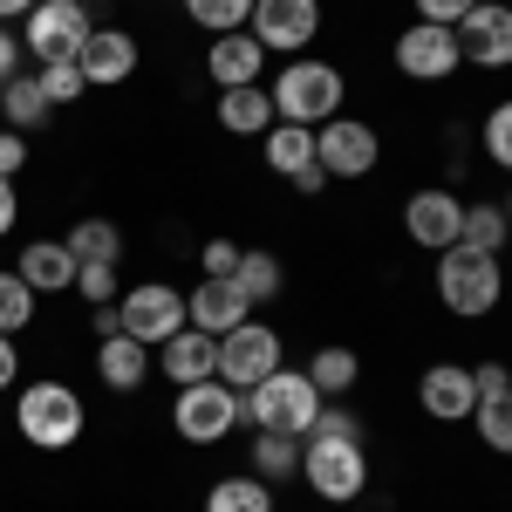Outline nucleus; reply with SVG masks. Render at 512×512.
<instances>
[{
    "label": "nucleus",
    "instance_id": "nucleus-31",
    "mask_svg": "<svg viewBox=\"0 0 512 512\" xmlns=\"http://www.w3.org/2000/svg\"><path fill=\"white\" fill-rule=\"evenodd\" d=\"M478 437H485V451H499V458H512V390L506 396H485L472 410Z\"/></svg>",
    "mask_w": 512,
    "mask_h": 512
},
{
    "label": "nucleus",
    "instance_id": "nucleus-22",
    "mask_svg": "<svg viewBox=\"0 0 512 512\" xmlns=\"http://www.w3.org/2000/svg\"><path fill=\"white\" fill-rule=\"evenodd\" d=\"M96 376L110 383V390H144V376H151V349L144 342H130V335H103V349H96Z\"/></svg>",
    "mask_w": 512,
    "mask_h": 512
},
{
    "label": "nucleus",
    "instance_id": "nucleus-26",
    "mask_svg": "<svg viewBox=\"0 0 512 512\" xmlns=\"http://www.w3.org/2000/svg\"><path fill=\"white\" fill-rule=\"evenodd\" d=\"M355 376H362L355 349H315V362H308V383H315L321 396H349Z\"/></svg>",
    "mask_w": 512,
    "mask_h": 512
},
{
    "label": "nucleus",
    "instance_id": "nucleus-12",
    "mask_svg": "<svg viewBox=\"0 0 512 512\" xmlns=\"http://www.w3.org/2000/svg\"><path fill=\"white\" fill-rule=\"evenodd\" d=\"M458 55L472 69H512V0H478L458 21Z\"/></svg>",
    "mask_w": 512,
    "mask_h": 512
},
{
    "label": "nucleus",
    "instance_id": "nucleus-4",
    "mask_svg": "<svg viewBox=\"0 0 512 512\" xmlns=\"http://www.w3.org/2000/svg\"><path fill=\"white\" fill-rule=\"evenodd\" d=\"M342 69H328V62H287L274 76V117L280 123H308V130H321V123L342 110Z\"/></svg>",
    "mask_w": 512,
    "mask_h": 512
},
{
    "label": "nucleus",
    "instance_id": "nucleus-36",
    "mask_svg": "<svg viewBox=\"0 0 512 512\" xmlns=\"http://www.w3.org/2000/svg\"><path fill=\"white\" fill-rule=\"evenodd\" d=\"M485 151H492V164L512 171V103H499V110L485 117Z\"/></svg>",
    "mask_w": 512,
    "mask_h": 512
},
{
    "label": "nucleus",
    "instance_id": "nucleus-18",
    "mask_svg": "<svg viewBox=\"0 0 512 512\" xmlns=\"http://www.w3.org/2000/svg\"><path fill=\"white\" fill-rule=\"evenodd\" d=\"M164 376L178 383V390H192V383H212L219 376V335H205V328H178L171 342H164Z\"/></svg>",
    "mask_w": 512,
    "mask_h": 512
},
{
    "label": "nucleus",
    "instance_id": "nucleus-45",
    "mask_svg": "<svg viewBox=\"0 0 512 512\" xmlns=\"http://www.w3.org/2000/svg\"><path fill=\"white\" fill-rule=\"evenodd\" d=\"M21 376V355H14V335H0V390Z\"/></svg>",
    "mask_w": 512,
    "mask_h": 512
},
{
    "label": "nucleus",
    "instance_id": "nucleus-39",
    "mask_svg": "<svg viewBox=\"0 0 512 512\" xmlns=\"http://www.w3.org/2000/svg\"><path fill=\"white\" fill-rule=\"evenodd\" d=\"M472 390H478V403H485V396H506L512 390V369H506V362H478V369H472Z\"/></svg>",
    "mask_w": 512,
    "mask_h": 512
},
{
    "label": "nucleus",
    "instance_id": "nucleus-9",
    "mask_svg": "<svg viewBox=\"0 0 512 512\" xmlns=\"http://www.w3.org/2000/svg\"><path fill=\"white\" fill-rule=\"evenodd\" d=\"M280 369V335L267 321H239L233 335H219V383H233V390H253V383H267Z\"/></svg>",
    "mask_w": 512,
    "mask_h": 512
},
{
    "label": "nucleus",
    "instance_id": "nucleus-21",
    "mask_svg": "<svg viewBox=\"0 0 512 512\" xmlns=\"http://www.w3.org/2000/svg\"><path fill=\"white\" fill-rule=\"evenodd\" d=\"M219 130H233V137H267V130H274V89H260V82L219 89Z\"/></svg>",
    "mask_w": 512,
    "mask_h": 512
},
{
    "label": "nucleus",
    "instance_id": "nucleus-1",
    "mask_svg": "<svg viewBox=\"0 0 512 512\" xmlns=\"http://www.w3.org/2000/svg\"><path fill=\"white\" fill-rule=\"evenodd\" d=\"M301 478L315 485V499H328V506L362 499V492H369V451H362V437L308 431L301 437Z\"/></svg>",
    "mask_w": 512,
    "mask_h": 512
},
{
    "label": "nucleus",
    "instance_id": "nucleus-16",
    "mask_svg": "<svg viewBox=\"0 0 512 512\" xmlns=\"http://www.w3.org/2000/svg\"><path fill=\"white\" fill-rule=\"evenodd\" d=\"M403 226H410V239L424 246V253H444V246H458V226H465V205L451 192H417L410 205H403Z\"/></svg>",
    "mask_w": 512,
    "mask_h": 512
},
{
    "label": "nucleus",
    "instance_id": "nucleus-17",
    "mask_svg": "<svg viewBox=\"0 0 512 512\" xmlns=\"http://www.w3.org/2000/svg\"><path fill=\"white\" fill-rule=\"evenodd\" d=\"M246 315H253V301L239 294L233 280H198L192 294H185V321L205 328V335H233Z\"/></svg>",
    "mask_w": 512,
    "mask_h": 512
},
{
    "label": "nucleus",
    "instance_id": "nucleus-5",
    "mask_svg": "<svg viewBox=\"0 0 512 512\" xmlns=\"http://www.w3.org/2000/svg\"><path fill=\"white\" fill-rule=\"evenodd\" d=\"M14 424H21V437L35 451H69L89 417H82V396L69 383H28L14 396Z\"/></svg>",
    "mask_w": 512,
    "mask_h": 512
},
{
    "label": "nucleus",
    "instance_id": "nucleus-40",
    "mask_svg": "<svg viewBox=\"0 0 512 512\" xmlns=\"http://www.w3.org/2000/svg\"><path fill=\"white\" fill-rule=\"evenodd\" d=\"M21 164H28V137L21 130H0V178H14Z\"/></svg>",
    "mask_w": 512,
    "mask_h": 512
},
{
    "label": "nucleus",
    "instance_id": "nucleus-41",
    "mask_svg": "<svg viewBox=\"0 0 512 512\" xmlns=\"http://www.w3.org/2000/svg\"><path fill=\"white\" fill-rule=\"evenodd\" d=\"M315 431H328V437H362V424H355L349 410H321V417H315Z\"/></svg>",
    "mask_w": 512,
    "mask_h": 512
},
{
    "label": "nucleus",
    "instance_id": "nucleus-32",
    "mask_svg": "<svg viewBox=\"0 0 512 512\" xmlns=\"http://www.w3.org/2000/svg\"><path fill=\"white\" fill-rule=\"evenodd\" d=\"M185 14H192L205 35H233L253 21V0H185Z\"/></svg>",
    "mask_w": 512,
    "mask_h": 512
},
{
    "label": "nucleus",
    "instance_id": "nucleus-2",
    "mask_svg": "<svg viewBox=\"0 0 512 512\" xmlns=\"http://www.w3.org/2000/svg\"><path fill=\"white\" fill-rule=\"evenodd\" d=\"M499 294H506L499 253H478V246H444L437 253V301L451 315H492Z\"/></svg>",
    "mask_w": 512,
    "mask_h": 512
},
{
    "label": "nucleus",
    "instance_id": "nucleus-13",
    "mask_svg": "<svg viewBox=\"0 0 512 512\" xmlns=\"http://www.w3.org/2000/svg\"><path fill=\"white\" fill-rule=\"evenodd\" d=\"M321 28V0H253V21H246V35L260 41L267 55H294V48H308Z\"/></svg>",
    "mask_w": 512,
    "mask_h": 512
},
{
    "label": "nucleus",
    "instance_id": "nucleus-15",
    "mask_svg": "<svg viewBox=\"0 0 512 512\" xmlns=\"http://www.w3.org/2000/svg\"><path fill=\"white\" fill-rule=\"evenodd\" d=\"M417 403H424V417H437V424H465V417L478 410L472 369H458V362H431L424 383H417Z\"/></svg>",
    "mask_w": 512,
    "mask_h": 512
},
{
    "label": "nucleus",
    "instance_id": "nucleus-25",
    "mask_svg": "<svg viewBox=\"0 0 512 512\" xmlns=\"http://www.w3.org/2000/svg\"><path fill=\"white\" fill-rule=\"evenodd\" d=\"M512 239L506 205H465V226H458V246H478V253H499Z\"/></svg>",
    "mask_w": 512,
    "mask_h": 512
},
{
    "label": "nucleus",
    "instance_id": "nucleus-43",
    "mask_svg": "<svg viewBox=\"0 0 512 512\" xmlns=\"http://www.w3.org/2000/svg\"><path fill=\"white\" fill-rule=\"evenodd\" d=\"M14 76H21V41L0 28V82H14Z\"/></svg>",
    "mask_w": 512,
    "mask_h": 512
},
{
    "label": "nucleus",
    "instance_id": "nucleus-14",
    "mask_svg": "<svg viewBox=\"0 0 512 512\" xmlns=\"http://www.w3.org/2000/svg\"><path fill=\"white\" fill-rule=\"evenodd\" d=\"M76 69L89 89H117V82L137 76V35H123V28H96V35L82 41Z\"/></svg>",
    "mask_w": 512,
    "mask_h": 512
},
{
    "label": "nucleus",
    "instance_id": "nucleus-38",
    "mask_svg": "<svg viewBox=\"0 0 512 512\" xmlns=\"http://www.w3.org/2000/svg\"><path fill=\"white\" fill-rule=\"evenodd\" d=\"M478 0H417V21H437V28H458Z\"/></svg>",
    "mask_w": 512,
    "mask_h": 512
},
{
    "label": "nucleus",
    "instance_id": "nucleus-37",
    "mask_svg": "<svg viewBox=\"0 0 512 512\" xmlns=\"http://www.w3.org/2000/svg\"><path fill=\"white\" fill-rule=\"evenodd\" d=\"M239 253H246V246H233V239H212V246L198 253V260H205V280H233Z\"/></svg>",
    "mask_w": 512,
    "mask_h": 512
},
{
    "label": "nucleus",
    "instance_id": "nucleus-24",
    "mask_svg": "<svg viewBox=\"0 0 512 512\" xmlns=\"http://www.w3.org/2000/svg\"><path fill=\"white\" fill-rule=\"evenodd\" d=\"M301 164H315V130H308V123H274V130H267V171L294 178Z\"/></svg>",
    "mask_w": 512,
    "mask_h": 512
},
{
    "label": "nucleus",
    "instance_id": "nucleus-20",
    "mask_svg": "<svg viewBox=\"0 0 512 512\" xmlns=\"http://www.w3.org/2000/svg\"><path fill=\"white\" fill-rule=\"evenodd\" d=\"M14 274L28 280L35 294H62V287H76L82 260L69 253V239H35V246L21 253V267H14Z\"/></svg>",
    "mask_w": 512,
    "mask_h": 512
},
{
    "label": "nucleus",
    "instance_id": "nucleus-10",
    "mask_svg": "<svg viewBox=\"0 0 512 512\" xmlns=\"http://www.w3.org/2000/svg\"><path fill=\"white\" fill-rule=\"evenodd\" d=\"M376 158H383V144H376V130L355 117H328L315 130V164L328 171V178H369L376 171Z\"/></svg>",
    "mask_w": 512,
    "mask_h": 512
},
{
    "label": "nucleus",
    "instance_id": "nucleus-29",
    "mask_svg": "<svg viewBox=\"0 0 512 512\" xmlns=\"http://www.w3.org/2000/svg\"><path fill=\"white\" fill-rule=\"evenodd\" d=\"M287 472H301V437L260 431L253 437V478H287Z\"/></svg>",
    "mask_w": 512,
    "mask_h": 512
},
{
    "label": "nucleus",
    "instance_id": "nucleus-27",
    "mask_svg": "<svg viewBox=\"0 0 512 512\" xmlns=\"http://www.w3.org/2000/svg\"><path fill=\"white\" fill-rule=\"evenodd\" d=\"M205 512H274V492H267V478H219Z\"/></svg>",
    "mask_w": 512,
    "mask_h": 512
},
{
    "label": "nucleus",
    "instance_id": "nucleus-42",
    "mask_svg": "<svg viewBox=\"0 0 512 512\" xmlns=\"http://www.w3.org/2000/svg\"><path fill=\"white\" fill-rule=\"evenodd\" d=\"M14 219H21V198H14V178H0V239L14 233Z\"/></svg>",
    "mask_w": 512,
    "mask_h": 512
},
{
    "label": "nucleus",
    "instance_id": "nucleus-11",
    "mask_svg": "<svg viewBox=\"0 0 512 512\" xmlns=\"http://www.w3.org/2000/svg\"><path fill=\"white\" fill-rule=\"evenodd\" d=\"M396 69L410 82H444L465 69V55H458V28H437V21H417V28H403L396 35Z\"/></svg>",
    "mask_w": 512,
    "mask_h": 512
},
{
    "label": "nucleus",
    "instance_id": "nucleus-35",
    "mask_svg": "<svg viewBox=\"0 0 512 512\" xmlns=\"http://www.w3.org/2000/svg\"><path fill=\"white\" fill-rule=\"evenodd\" d=\"M41 96H48V110H55V103H76L82 89H89V82H82V69L76 62H41Z\"/></svg>",
    "mask_w": 512,
    "mask_h": 512
},
{
    "label": "nucleus",
    "instance_id": "nucleus-7",
    "mask_svg": "<svg viewBox=\"0 0 512 512\" xmlns=\"http://www.w3.org/2000/svg\"><path fill=\"white\" fill-rule=\"evenodd\" d=\"M89 35H96V21H89V7H82V0H41L35 14H28L21 48H28L35 62H76Z\"/></svg>",
    "mask_w": 512,
    "mask_h": 512
},
{
    "label": "nucleus",
    "instance_id": "nucleus-8",
    "mask_svg": "<svg viewBox=\"0 0 512 512\" xmlns=\"http://www.w3.org/2000/svg\"><path fill=\"white\" fill-rule=\"evenodd\" d=\"M171 424H178V437L185 444H219V437L239 424V390L233 383H192V390H178V403H171Z\"/></svg>",
    "mask_w": 512,
    "mask_h": 512
},
{
    "label": "nucleus",
    "instance_id": "nucleus-33",
    "mask_svg": "<svg viewBox=\"0 0 512 512\" xmlns=\"http://www.w3.org/2000/svg\"><path fill=\"white\" fill-rule=\"evenodd\" d=\"M35 321V287L21 274H0V335H21Z\"/></svg>",
    "mask_w": 512,
    "mask_h": 512
},
{
    "label": "nucleus",
    "instance_id": "nucleus-6",
    "mask_svg": "<svg viewBox=\"0 0 512 512\" xmlns=\"http://www.w3.org/2000/svg\"><path fill=\"white\" fill-rule=\"evenodd\" d=\"M117 328L130 342H144V349H164V342L185 328V294L164 287V280H144V287L117 294Z\"/></svg>",
    "mask_w": 512,
    "mask_h": 512
},
{
    "label": "nucleus",
    "instance_id": "nucleus-44",
    "mask_svg": "<svg viewBox=\"0 0 512 512\" xmlns=\"http://www.w3.org/2000/svg\"><path fill=\"white\" fill-rule=\"evenodd\" d=\"M287 185H294V192H301V198H315L321 185H328V171H321V164H301V171H294Z\"/></svg>",
    "mask_w": 512,
    "mask_h": 512
},
{
    "label": "nucleus",
    "instance_id": "nucleus-23",
    "mask_svg": "<svg viewBox=\"0 0 512 512\" xmlns=\"http://www.w3.org/2000/svg\"><path fill=\"white\" fill-rule=\"evenodd\" d=\"M0 117H7V130H35V123H48L55 110H48V96H41V82L35 76H14V82H0Z\"/></svg>",
    "mask_w": 512,
    "mask_h": 512
},
{
    "label": "nucleus",
    "instance_id": "nucleus-28",
    "mask_svg": "<svg viewBox=\"0 0 512 512\" xmlns=\"http://www.w3.org/2000/svg\"><path fill=\"white\" fill-rule=\"evenodd\" d=\"M280 260L274 253H239V267H233V287L239 294H246V301H253V308H260V301H274L280 294Z\"/></svg>",
    "mask_w": 512,
    "mask_h": 512
},
{
    "label": "nucleus",
    "instance_id": "nucleus-46",
    "mask_svg": "<svg viewBox=\"0 0 512 512\" xmlns=\"http://www.w3.org/2000/svg\"><path fill=\"white\" fill-rule=\"evenodd\" d=\"M35 7H41V0H0V28H7V21H28Z\"/></svg>",
    "mask_w": 512,
    "mask_h": 512
},
{
    "label": "nucleus",
    "instance_id": "nucleus-3",
    "mask_svg": "<svg viewBox=\"0 0 512 512\" xmlns=\"http://www.w3.org/2000/svg\"><path fill=\"white\" fill-rule=\"evenodd\" d=\"M260 431H287V437H308L321 417V390L308 383V369H274L267 383H253L246 403H239Z\"/></svg>",
    "mask_w": 512,
    "mask_h": 512
},
{
    "label": "nucleus",
    "instance_id": "nucleus-47",
    "mask_svg": "<svg viewBox=\"0 0 512 512\" xmlns=\"http://www.w3.org/2000/svg\"><path fill=\"white\" fill-rule=\"evenodd\" d=\"M506 219H512V198H506Z\"/></svg>",
    "mask_w": 512,
    "mask_h": 512
},
{
    "label": "nucleus",
    "instance_id": "nucleus-19",
    "mask_svg": "<svg viewBox=\"0 0 512 512\" xmlns=\"http://www.w3.org/2000/svg\"><path fill=\"white\" fill-rule=\"evenodd\" d=\"M205 69H212V82H219V89H246V82H260V69H267V48L246 35V28H233V35H212Z\"/></svg>",
    "mask_w": 512,
    "mask_h": 512
},
{
    "label": "nucleus",
    "instance_id": "nucleus-30",
    "mask_svg": "<svg viewBox=\"0 0 512 512\" xmlns=\"http://www.w3.org/2000/svg\"><path fill=\"white\" fill-rule=\"evenodd\" d=\"M69 253L76 260H123V233L110 219H76L69 226Z\"/></svg>",
    "mask_w": 512,
    "mask_h": 512
},
{
    "label": "nucleus",
    "instance_id": "nucleus-34",
    "mask_svg": "<svg viewBox=\"0 0 512 512\" xmlns=\"http://www.w3.org/2000/svg\"><path fill=\"white\" fill-rule=\"evenodd\" d=\"M76 294L89 301V308H117V260H82Z\"/></svg>",
    "mask_w": 512,
    "mask_h": 512
}]
</instances>
